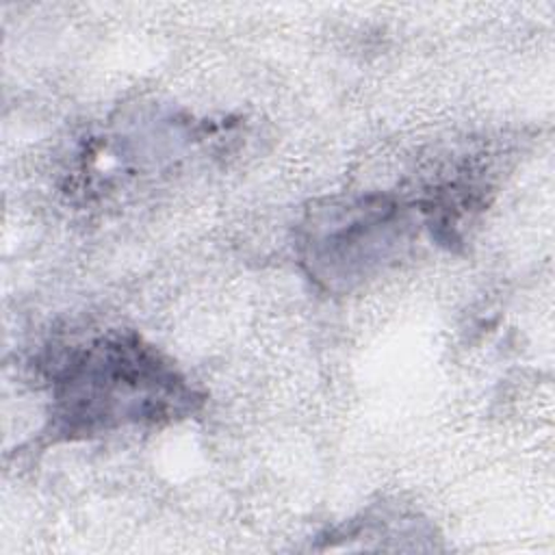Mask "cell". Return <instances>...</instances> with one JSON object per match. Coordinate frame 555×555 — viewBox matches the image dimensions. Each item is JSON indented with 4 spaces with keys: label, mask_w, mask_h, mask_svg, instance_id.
<instances>
[{
    "label": "cell",
    "mask_w": 555,
    "mask_h": 555,
    "mask_svg": "<svg viewBox=\"0 0 555 555\" xmlns=\"http://www.w3.org/2000/svg\"><path fill=\"white\" fill-rule=\"evenodd\" d=\"M50 397V429L67 440L184 418L202 401L173 362L132 332L74 347L52 369Z\"/></svg>",
    "instance_id": "obj_1"
},
{
    "label": "cell",
    "mask_w": 555,
    "mask_h": 555,
    "mask_svg": "<svg viewBox=\"0 0 555 555\" xmlns=\"http://www.w3.org/2000/svg\"><path fill=\"white\" fill-rule=\"evenodd\" d=\"M408 225L401 204L388 195L332 202L304 221L299 258L314 282L347 291L390 260L405 241Z\"/></svg>",
    "instance_id": "obj_2"
}]
</instances>
